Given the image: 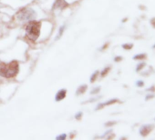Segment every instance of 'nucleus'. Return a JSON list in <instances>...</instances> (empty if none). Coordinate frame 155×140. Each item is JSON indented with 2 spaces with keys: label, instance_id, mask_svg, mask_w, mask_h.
I'll return each mask as SVG.
<instances>
[{
  "label": "nucleus",
  "instance_id": "obj_7",
  "mask_svg": "<svg viewBox=\"0 0 155 140\" xmlns=\"http://www.w3.org/2000/svg\"><path fill=\"white\" fill-rule=\"evenodd\" d=\"M147 57V55L146 54H138L136 56L133 57V59L134 60H143Z\"/></svg>",
  "mask_w": 155,
  "mask_h": 140
},
{
  "label": "nucleus",
  "instance_id": "obj_14",
  "mask_svg": "<svg viewBox=\"0 0 155 140\" xmlns=\"http://www.w3.org/2000/svg\"><path fill=\"white\" fill-rule=\"evenodd\" d=\"M136 85H137V87H142L144 86V83H143V81H142V80H138L137 83H136Z\"/></svg>",
  "mask_w": 155,
  "mask_h": 140
},
{
  "label": "nucleus",
  "instance_id": "obj_2",
  "mask_svg": "<svg viewBox=\"0 0 155 140\" xmlns=\"http://www.w3.org/2000/svg\"><path fill=\"white\" fill-rule=\"evenodd\" d=\"M41 23L37 21H30L26 28V36L32 41H36L40 34Z\"/></svg>",
  "mask_w": 155,
  "mask_h": 140
},
{
  "label": "nucleus",
  "instance_id": "obj_5",
  "mask_svg": "<svg viewBox=\"0 0 155 140\" xmlns=\"http://www.w3.org/2000/svg\"><path fill=\"white\" fill-rule=\"evenodd\" d=\"M65 97H66V90H60V91H58L57 96H56V100L57 101H60V100H62L63 98H65Z\"/></svg>",
  "mask_w": 155,
  "mask_h": 140
},
{
  "label": "nucleus",
  "instance_id": "obj_10",
  "mask_svg": "<svg viewBox=\"0 0 155 140\" xmlns=\"http://www.w3.org/2000/svg\"><path fill=\"white\" fill-rule=\"evenodd\" d=\"M122 47L125 50H130L133 47V44H124V45H122Z\"/></svg>",
  "mask_w": 155,
  "mask_h": 140
},
{
  "label": "nucleus",
  "instance_id": "obj_8",
  "mask_svg": "<svg viewBox=\"0 0 155 140\" xmlns=\"http://www.w3.org/2000/svg\"><path fill=\"white\" fill-rule=\"evenodd\" d=\"M57 6L60 8H63L66 6H68V4L65 2L64 0H57Z\"/></svg>",
  "mask_w": 155,
  "mask_h": 140
},
{
  "label": "nucleus",
  "instance_id": "obj_20",
  "mask_svg": "<svg viewBox=\"0 0 155 140\" xmlns=\"http://www.w3.org/2000/svg\"><path fill=\"white\" fill-rule=\"evenodd\" d=\"M115 123H116V122H111V123H108V124H107V126H111L112 124H115Z\"/></svg>",
  "mask_w": 155,
  "mask_h": 140
},
{
  "label": "nucleus",
  "instance_id": "obj_9",
  "mask_svg": "<svg viewBox=\"0 0 155 140\" xmlns=\"http://www.w3.org/2000/svg\"><path fill=\"white\" fill-rule=\"evenodd\" d=\"M145 66H146V64H145L144 62H143V63H140V64L138 65V67H136V71H137V72H140L142 69H143V68H144V67H145Z\"/></svg>",
  "mask_w": 155,
  "mask_h": 140
},
{
  "label": "nucleus",
  "instance_id": "obj_16",
  "mask_svg": "<svg viewBox=\"0 0 155 140\" xmlns=\"http://www.w3.org/2000/svg\"><path fill=\"white\" fill-rule=\"evenodd\" d=\"M121 60H122V57H115V61H116V62L121 61Z\"/></svg>",
  "mask_w": 155,
  "mask_h": 140
},
{
  "label": "nucleus",
  "instance_id": "obj_19",
  "mask_svg": "<svg viewBox=\"0 0 155 140\" xmlns=\"http://www.w3.org/2000/svg\"><path fill=\"white\" fill-rule=\"evenodd\" d=\"M148 91H155V87H152L148 89Z\"/></svg>",
  "mask_w": 155,
  "mask_h": 140
},
{
  "label": "nucleus",
  "instance_id": "obj_21",
  "mask_svg": "<svg viewBox=\"0 0 155 140\" xmlns=\"http://www.w3.org/2000/svg\"><path fill=\"white\" fill-rule=\"evenodd\" d=\"M65 137H66V135H62V136L58 137V138H65Z\"/></svg>",
  "mask_w": 155,
  "mask_h": 140
},
{
  "label": "nucleus",
  "instance_id": "obj_6",
  "mask_svg": "<svg viewBox=\"0 0 155 140\" xmlns=\"http://www.w3.org/2000/svg\"><path fill=\"white\" fill-rule=\"evenodd\" d=\"M117 102H119L118 99H111V100H109V101L106 102V103H104V104H101V105H99V107L97 109H99V108H102L104 107H106V106H109V105H112L114 103H117Z\"/></svg>",
  "mask_w": 155,
  "mask_h": 140
},
{
  "label": "nucleus",
  "instance_id": "obj_12",
  "mask_svg": "<svg viewBox=\"0 0 155 140\" xmlns=\"http://www.w3.org/2000/svg\"><path fill=\"white\" fill-rule=\"evenodd\" d=\"M109 69H111V67H106V68H105V69L103 70V71L101 72V76H102V77L106 76V75H107V73L109 71Z\"/></svg>",
  "mask_w": 155,
  "mask_h": 140
},
{
  "label": "nucleus",
  "instance_id": "obj_15",
  "mask_svg": "<svg viewBox=\"0 0 155 140\" xmlns=\"http://www.w3.org/2000/svg\"><path fill=\"white\" fill-rule=\"evenodd\" d=\"M151 25L152 26L153 28H155V17H153V18L151 19Z\"/></svg>",
  "mask_w": 155,
  "mask_h": 140
},
{
  "label": "nucleus",
  "instance_id": "obj_13",
  "mask_svg": "<svg viewBox=\"0 0 155 140\" xmlns=\"http://www.w3.org/2000/svg\"><path fill=\"white\" fill-rule=\"evenodd\" d=\"M98 74H99V72H98V71H96V72H95V73L92 75V77H91V82H94V80L97 78Z\"/></svg>",
  "mask_w": 155,
  "mask_h": 140
},
{
  "label": "nucleus",
  "instance_id": "obj_22",
  "mask_svg": "<svg viewBox=\"0 0 155 140\" xmlns=\"http://www.w3.org/2000/svg\"><path fill=\"white\" fill-rule=\"evenodd\" d=\"M153 47V48H155V45H154V46H153V47Z\"/></svg>",
  "mask_w": 155,
  "mask_h": 140
},
{
  "label": "nucleus",
  "instance_id": "obj_17",
  "mask_svg": "<svg viewBox=\"0 0 155 140\" xmlns=\"http://www.w3.org/2000/svg\"><path fill=\"white\" fill-rule=\"evenodd\" d=\"M154 95H148V97H146V100H149L150 98H153Z\"/></svg>",
  "mask_w": 155,
  "mask_h": 140
},
{
  "label": "nucleus",
  "instance_id": "obj_1",
  "mask_svg": "<svg viewBox=\"0 0 155 140\" xmlns=\"http://www.w3.org/2000/svg\"><path fill=\"white\" fill-rule=\"evenodd\" d=\"M18 63L12 61L7 64L0 65V76L5 78H12L16 77L18 73Z\"/></svg>",
  "mask_w": 155,
  "mask_h": 140
},
{
  "label": "nucleus",
  "instance_id": "obj_18",
  "mask_svg": "<svg viewBox=\"0 0 155 140\" xmlns=\"http://www.w3.org/2000/svg\"><path fill=\"white\" fill-rule=\"evenodd\" d=\"M99 91V87H98V89H95V90H93V91H91V94H95V93H97Z\"/></svg>",
  "mask_w": 155,
  "mask_h": 140
},
{
  "label": "nucleus",
  "instance_id": "obj_11",
  "mask_svg": "<svg viewBox=\"0 0 155 140\" xmlns=\"http://www.w3.org/2000/svg\"><path fill=\"white\" fill-rule=\"evenodd\" d=\"M86 88H87V87H86V86H83V87H79L78 91H77V94H78V95H79L81 93H83L84 91H86Z\"/></svg>",
  "mask_w": 155,
  "mask_h": 140
},
{
  "label": "nucleus",
  "instance_id": "obj_4",
  "mask_svg": "<svg viewBox=\"0 0 155 140\" xmlns=\"http://www.w3.org/2000/svg\"><path fill=\"white\" fill-rule=\"evenodd\" d=\"M153 128H154L153 125H144V126H142L140 128V135L143 137H147L148 135L152 131Z\"/></svg>",
  "mask_w": 155,
  "mask_h": 140
},
{
  "label": "nucleus",
  "instance_id": "obj_3",
  "mask_svg": "<svg viewBox=\"0 0 155 140\" xmlns=\"http://www.w3.org/2000/svg\"><path fill=\"white\" fill-rule=\"evenodd\" d=\"M36 16V13L33 9L31 8H25L20 10L17 14V18L19 20L20 22H28V21H31V20Z\"/></svg>",
  "mask_w": 155,
  "mask_h": 140
}]
</instances>
